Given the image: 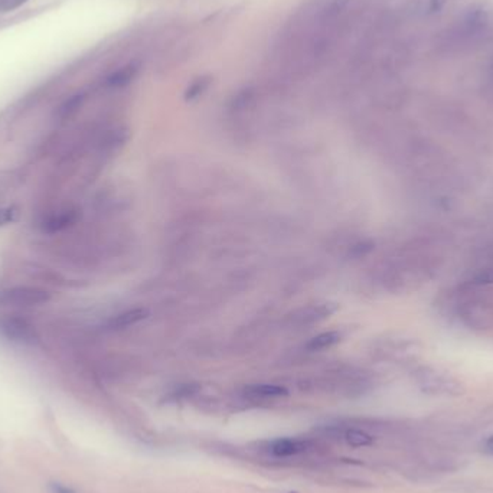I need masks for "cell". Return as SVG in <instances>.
Masks as SVG:
<instances>
[{
	"label": "cell",
	"instance_id": "obj_12",
	"mask_svg": "<svg viewBox=\"0 0 493 493\" xmlns=\"http://www.w3.org/2000/svg\"><path fill=\"white\" fill-rule=\"evenodd\" d=\"M447 2L448 0H420L417 12L421 16H434L446 8Z\"/></svg>",
	"mask_w": 493,
	"mask_h": 493
},
{
	"label": "cell",
	"instance_id": "obj_11",
	"mask_svg": "<svg viewBox=\"0 0 493 493\" xmlns=\"http://www.w3.org/2000/svg\"><path fill=\"white\" fill-rule=\"evenodd\" d=\"M336 342H339V335L336 332H325V333H320V335L314 336L313 339H310V342L308 344V348L310 351L326 349V348L335 345Z\"/></svg>",
	"mask_w": 493,
	"mask_h": 493
},
{
	"label": "cell",
	"instance_id": "obj_16",
	"mask_svg": "<svg viewBox=\"0 0 493 493\" xmlns=\"http://www.w3.org/2000/svg\"><path fill=\"white\" fill-rule=\"evenodd\" d=\"M28 0H0V12H9L22 6Z\"/></svg>",
	"mask_w": 493,
	"mask_h": 493
},
{
	"label": "cell",
	"instance_id": "obj_7",
	"mask_svg": "<svg viewBox=\"0 0 493 493\" xmlns=\"http://www.w3.org/2000/svg\"><path fill=\"white\" fill-rule=\"evenodd\" d=\"M245 394L254 400H270V398L286 397L289 393L285 387H280V385L259 384V385H251V387H248L245 390Z\"/></svg>",
	"mask_w": 493,
	"mask_h": 493
},
{
	"label": "cell",
	"instance_id": "obj_3",
	"mask_svg": "<svg viewBox=\"0 0 493 493\" xmlns=\"http://www.w3.org/2000/svg\"><path fill=\"white\" fill-rule=\"evenodd\" d=\"M418 388L433 397H459L464 394L463 384L455 377L436 368L421 367L414 374Z\"/></svg>",
	"mask_w": 493,
	"mask_h": 493
},
{
	"label": "cell",
	"instance_id": "obj_19",
	"mask_svg": "<svg viewBox=\"0 0 493 493\" xmlns=\"http://www.w3.org/2000/svg\"><path fill=\"white\" fill-rule=\"evenodd\" d=\"M482 452L486 455V456H490L493 457V434L487 436L483 443H482Z\"/></svg>",
	"mask_w": 493,
	"mask_h": 493
},
{
	"label": "cell",
	"instance_id": "obj_9",
	"mask_svg": "<svg viewBox=\"0 0 493 493\" xmlns=\"http://www.w3.org/2000/svg\"><path fill=\"white\" fill-rule=\"evenodd\" d=\"M75 221V215L73 212H62L58 215H52L44 221V229L48 232H58L63 228H67L70 224Z\"/></svg>",
	"mask_w": 493,
	"mask_h": 493
},
{
	"label": "cell",
	"instance_id": "obj_6",
	"mask_svg": "<svg viewBox=\"0 0 493 493\" xmlns=\"http://www.w3.org/2000/svg\"><path fill=\"white\" fill-rule=\"evenodd\" d=\"M306 450V443L297 439H277L268 444V452L275 457H290Z\"/></svg>",
	"mask_w": 493,
	"mask_h": 493
},
{
	"label": "cell",
	"instance_id": "obj_10",
	"mask_svg": "<svg viewBox=\"0 0 493 493\" xmlns=\"http://www.w3.org/2000/svg\"><path fill=\"white\" fill-rule=\"evenodd\" d=\"M136 71L137 68L135 66H127V67H123L121 70L113 73L109 78H107V85L109 87H123V85L128 84L133 77L136 75Z\"/></svg>",
	"mask_w": 493,
	"mask_h": 493
},
{
	"label": "cell",
	"instance_id": "obj_13",
	"mask_svg": "<svg viewBox=\"0 0 493 493\" xmlns=\"http://www.w3.org/2000/svg\"><path fill=\"white\" fill-rule=\"evenodd\" d=\"M82 101H84V96H82V94H75V96H73L71 98L66 100V101H63V103L61 104V107H59L58 117H59V119H68V117H71V116L79 109Z\"/></svg>",
	"mask_w": 493,
	"mask_h": 493
},
{
	"label": "cell",
	"instance_id": "obj_14",
	"mask_svg": "<svg viewBox=\"0 0 493 493\" xmlns=\"http://www.w3.org/2000/svg\"><path fill=\"white\" fill-rule=\"evenodd\" d=\"M345 440L354 447H365L372 444V437L365 432L358 430V428H351V430H348L345 433Z\"/></svg>",
	"mask_w": 493,
	"mask_h": 493
},
{
	"label": "cell",
	"instance_id": "obj_4",
	"mask_svg": "<svg viewBox=\"0 0 493 493\" xmlns=\"http://www.w3.org/2000/svg\"><path fill=\"white\" fill-rule=\"evenodd\" d=\"M50 291L39 287L17 286L0 290V306L35 308L50 302Z\"/></svg>",
	"mask_w": 493,
	"mask_h": 493
},
{
	"label": "cell",
	"instance_id": "obj_2",
	"mask_svg": "<svg viewBox=\"0 0 493 493\" xmlns=\"http://www.w3.org/2000/svg\"><path fill=\"white\" fill-rule=\"evenodd\" d=\"M489 15L485 9H473L463 15L447 29L443 42L447 48H466L476 44L489 29Z\"/></svg>",
	"mask_w": 493,
	"mask_h": 493
},
{
	"label": "cell",
	"instance_id": "obj_15",
	"mask_svg": "<svg viewBox=\"0 0 493 493\" xmlns=\"http://www.w3.org/2000/svg\"><path fill=\"white\" fill-rule=\"evenodd\" d=\"M208 87V79L206 78H201L197 82H194L190 85V89L186 93V98H195L197 96H199L205 89Z\"/></svg>",
	"mask_w": 493,
	"mask_h": 493
},
{
	"label": "cell",
	"instance_id": "obj_20",
	"mask_svg": "<svg viewBox=\"0 0 493 493\" xmlns=\"http://www.w3.org/2000/svg\"><path fill=\"white\" fill-rule=\"evenodd\" d=\"M486 79H487V87L493 96V59L490 62V66L487 67V73H486Z\"/></svg>",
	"mask_w": 493,
	"mask_h": 493
},
{
	"label": "cell",
	"instance_id": "obj_8",
	"mask_svg": "<svg viewBox=\"0 0 493 493\" xmlns=\"http://www.w3.org/2000/svg\"><path fill=\"white\" fill-rule=\"evenodd\" d=\"M144 317H146V310H143V309L127 310L124 313L117 314L116 317H113L110 320V328H113V329L128 328V326H132V325H136L137 321L143 320Z\"/></svg>",
	"mask_w": 493,
	"mask_h": 493
},
{
	"label": "cell",
	"instance_id": "obj_18",
	"mask_svg": "<svg viewBox=\"0 0 493 493\" xmlns=\"http://www.w3.org/2000/svg\"><path fill=\"white\" fill-rule=\"evenodd\" d=\"M13 217H15L13 209H10V208L0 209V225L9 224L10 221H13Z\"/></svg>",
	"mask_w": 493,
	"mask_h": 493
},
{
	"label": "cell",
	"instance_id": "obj_5",
	"mask_svg": "<svg viewBox=\"0 0 493 493\" xmlns=\"http://www.w3.org/2000/svg\"><path fill=\"white\" fill-rule=\"evenodd\" d=\"M0 335L16 344H33L36 331L26 319L6 316L0 319Z\"/></svg>",
	"mask_w": 493,
	"mask_h": 493
},
{
	"label": "cell",
	"instance_id": "obj_1",
	"mask_svg": "<svg viewBox=\"0 0 493 493\" xmlns=\"http://www.w3.org/2000/svg\"><path fill=\"white\" fill-rule=\"evenodd\" d=\"M443 306L467 329L483 332L493 328V285L467 278L448 291Z\"/></svg>",
	"mask_w": 493,
	"mask_h": 493
},
{
	"label": "cell",
	"instance_id": "obj_17",
	"mask_svg": "<svg viewBox=\"0 0 493 493\" xmlns=\"http://www.w3.org/2000/svg\"><path fill=\"white\" fill-rule=\"evenodd\" d=\"M50 489H51L52 493H77L73 487L62 485V483H59V482H52V483L50 485Z\"/></svg>",
	"mask_w": 493,
	"mask_h": 493
}]
</instances>
